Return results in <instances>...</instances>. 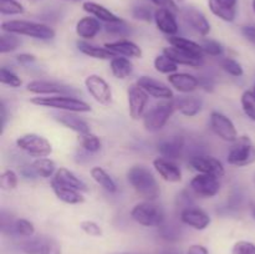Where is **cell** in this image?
I'll return each mask as SVG.
<instances>
[{"label": "cell", "mask_w": 255, "mask_h": 254, "mask_svg": "<svg viewBox=\"0 0 255 254\" xmlns=\"http://www.w3.org/2000/svg\"><path fill=\"white\" fill-rule=\"evenodd\" d=\"M31 104L37 106L47 107V109L60 110L65 112H75V114H82V112L91 111V106L82 100L76 99L70 95H55V96H39L31 99Z\"/></svg>", "instance_id": "3"}, {"label": "cell", "mask_w": 255, "mask_h": 254, "mask_svg": "<svg viewBox=\"0 0 255 254\" xmlns=\"http://www.w3.org/2000/svg\"><path fill=\"white\" fill-rule=\"evenodd\" d=\"M221 67L227 72V74H229L231 76L234 77H241L243 76L244 74L242 65L239 64L238 61H236L234 59H231V57H226V59L222 60Z\"/></svg>", "instance_id": "43"}, {"label": "cell", "mask_w": 255, "mask_h": 254, "mask_svg": "<svg viewBox=\"0 0 255 254\" xmlns=\"http://www.w3.org/2000/svg\"><path fill=\"white\" fill-rule=\"evenodd\" d=\"M20 40L16 37L15 34H10V32L2 31L0 35V52L1 54H6V52L14 51L19 47Z\"/></svg>", "instance_id": "38"}, {"label": "cell", "mask_w": 255, "mask_h": 254, "mask_svg": "<svg viewBox=\"0 0 255 254\" xmlns=\"http://www.w3.org/2000/svg\"><path fill=\"white\" fill-rule=\"evenodd\" d=\"M84 10L86 12H89L90 15L95 16L96 19H99L100 21L105 22H116L121 20V17H119L117 15H115L114 12L110 11L107 7L102 6V5L97 4V2L94 1H86L82 5Z\"/></svg>", "instance_id": "31"}, {"label": "cell", "mask_w": 255, "mask_h": 254, "mask_svg": "<svg viewBox=\"0 0 255 254\" xmlns=\"http://www.w3.org/2000/svg\"><path fill=\"white\" fill-rule=\"evenodd\" d=\"M179 218H181L182 223L191 227V228L197 229V231H203L211 224V217L204 211L194 208V207L181 211Z\"/></svg>", "instance_id": "18"}, {"label": "cell", "mask_w": 255, "mask_h": 254, "mask_svg": "<svg viewBox=\"0 0 255 254\" xmlns=\"http://www.w3.org/2000/svg\"><path fill=\"white\" fill-rule=\"evenodd\" d=\"M89 94L101 105H109L112 101V90L111 86L107 84L106 80L100 75H89L85 80Z\"/></svg>", "instance_id": "11"}, {"label": "cell", "mask_w": 255, "mask_h": 254, "mask_svg": "<svg viewBox=\"0 0 255 254\" xmlns=\"http://www.w3.org/2000/svg\"><path fill=\"white\" fill-rule=\"evenodd\" d=\"M77 49H79L84 55H86V56H90V57H94V59L112 60L114 57L117 56L114 51L109 50L107 47L91 45L87 41H85V40H80V41H77Z\"/></svg>", "instance_id": "29"}, {"label": "cell", "mask_w": 255, "mask_h": 254, "mask_svg": "<svg viewBox=\"0 0 255 254\" xmlns=\"http://www.w3.org/2000/svg\"><path fill=\"white\" fill-rule=\"evenodd\" d=\"M110 69L116 79L125 80L131 76L132 71H133V64L127 57L116 56L110 62Z\"/></svg>", "instance_id": "32"}, {"label": "cell", "mask_w": 255, "mask_h": 254, "mask_svg": "<svg viewBox=\"0 0 255 254\" xmlns=\"http://www.w3.org/2000/svg\"><path fill=\"white\" fill-rule=\"evenodd\" d=\"M253 91H254V94H255V85H254V90H253Z\"/></svg>", "instance_id": "63"}, {"label": "cell", "mask_w": 255, "mask_h": 254, "mask_svg": "<svg viewBox=\"0 0 255 254\" xmlns=\"http://www.w3.org/2000/svg\"><path fill=\"white\" fill-rule=\"evenodd\" d=\"M189 187L199 198H213L221 191V182L218 177L199 173L192 178Z\"/></svg>", "instance_id": "9"}, {"label": "cell", "mask_w": 255, "mask_h": 254, "mask_svg": "<svg viewBox=\"0 0 255 254\" xmlns=\"http://www.w3.org/2000/svg\"><path fill=\"white\" fill-rule=\"evenodd\" d=\"M232 254H255V244L248 241H239L232 248Z\"/></svg>", "instance_id": "48"}, {"label": "cell", "mask_w": 255, "mask_h": 254, "mask_svg": "<svg viewBox=\"0 0 255 254\" xmlns=\"http://www.w3.org/2000/svg\"><path fill=\"white\" fill-rule=\"evenodd\" d=\"M91 177L97 184H100V186L105 189V191L110 192V193H115V192L117 191V186L116 183H115V181L104 168H101V167H92Z\"/></svg>", "instance_id": "33"}, {"label": "cell", "mask_w": 255, "mask_h": 254, "mask_svg": "<svg viewBox=\"0 0 255 254\" xmlns=\"http://www.w3.org/2000/svg\"><path fill=\"white\" fill-rule=\"evenodd\" d=\"M253 9H254V11H255V0H253Z\"/></svg>", "instance_id": "61"}, {"label": "cell", "mask_w": 255, "mask_h": 254, "mask_svg": "<svg viewBox=\"0 0 255 254\" xmlns=\"http://www.w3.org/2000/svg\"><path fill=\"white\" fill-rule=\"evenodd\" d=\"M26 90L31 94L39 95V96H55V95H70L76 94V90L66 86V85L59 84L55 81H46V80H34L29 82Z\"/></svg>", "instance_id": "13"}, {"label": "cell", "mask_w": 255, "mask_h": 254, "mask_svg": "<svg viewBox=\"0 0 255 254\" xmlns=\"http://www.w3.org/2000/svg\"><path fill=\"white\" fill-rule=\"evenodd\" d=\"M153 19L156 21L157 27L161 30L163 34L168 36H173L178 32V22H177L174 12L167 9H157L153 14Z\"/></svg>", "instance_id": "20"}, {"label": "cell", "mask_w": 255, "mask_h": 254, "mask_svg": "<svg viewBox=\"0 0 255 254\" xmlns=\"http://www.w3.org/2000/svg\"><path fill=\"white\" fill-rule=\"evenodd\" d=\"M177 203H178V206L181 207V211H183V209H187V208H191L192 207V199H191V194H187L186 192H182L181 194L178 196V201H177Z\"/></svg>", "instance_id": "53"}, {"label": "cell", "mask_w": 255, "mask_h": 254, "mask_svg": "<svg viewBox=\"0 0 255 254\" xmlns=\"http://www.w3.org/2000/svg\"><path fill=\"white\" fill-rule=\"evenodd\" d=\"M217 1L221 5H223V6L229 7V9H236L238 0H217Z\"/></svg>", "instance_id": "58"}, {"label": "cell", "mask_w": 255, "mask_h": 254, "mask_svg": "<svg viewBox=\"0 0 255 254\" xmlns=\"http://www.w3.org/2000/svg\"><path fill=\"white\" fill-rule=\"evenodd\" d=\"M253 216H254V218H255V208H254V211H253Z\"/></svg>", "instance_id": "62"}, {"label": "cell", "mask_w": 255, "mask_h": 254, "mask_svg": "<svg viewBox=\"0 0 255 254\" xmlns=\"http://www.w3.org/2000/svg\"><path fill=\"white\" fill-rule=\"evenodd\" d=\"M187 254H209V252L206 247L201 246V244H193L188 248Z\"/></svg>", "instance_id": "57"}, {"label": "cell", "mask_w": 255, "mask_h": 254, "mask_svg": "<svg viewBox=\"0 0 255 254\" xmlns=\"http://www.w3.org/2000/svg\"><path fill=\"white\" fill-rule=\"evenodd\" d=\"M105 47L114 51L116 55L134 57V59L142 57L141 47L134 44V42L129 41V40H117V41L114 42H107V44H105Z\"/></svg>", "instance_id": "26"}, {"label": "cell", "mask_w": 255, "mask_h": 254, "mask_svg": "<svg viewBox=\"0 0 255 254\" xmlns=\"http://www.w3.org/2000/svg\"><path fill=\"white\" fill-rule=\"evenodd\" d=\"M127 181L134 191L147 201H154L159 196V187L153 173L146 166H133L127 171Z\"/></svg>", "instance_id": "1"}, {"label": "cell", "mask_w": 255, "mask_h": 254, "mask_svg": "<svg viewBox=\"0 0 255 254\" xmlns=\"http://www.w3.org/2000/svg\"><path fill=\"white\" fill-rule=\"evenodd\" d=\"M198 81H199V86H201L202 89L206 90V91L208 92L213 91L214 82L211 76H208V75H202V76L198 77Z\"/></svg>", "instance_id": "52"}, {"label": "cell", "mask_w": 255, "mask_h": 254, "mask_svg": "<svg viewBox=\"0 0 255 254\" xmlns=\"http://www.w3.org/2000/svg\"><path fill=\"white\" fill-rule=\"evenodd\" d=\"M139 87L144 90L149 96L154 97V99H161V100H173L174 95L173 91L169 89L168 86H166L164 84H162L161 81H157V80L152 79L148 76H141L136 82Z\"/></svg>", "instance_id": "16"}, {"label": "cell", "mask_w": 255, "mask_h": 254, "mask_svg": "<svg viewBox=\"0 0 255 254\" xmlns=\"http://www.w3.org/2000/svg\"><path fill=\"white\" fill-rule=\"evenodd\" d=\"M55 119H56V121L60 122L62 126L72 129V131H75L79 134H85L90 132V126L87 125V122L84 121L82 119H80L79 116H76L75 112H60L59 115H56Z\"/></svg>", "instance_id": "24"}, {"label": "cell", "mask_w": 255, "mask_h": 254, "mask_svg": "<svg viewBox=\"0 0 255 254\" xmlns=\"http://www.w3.org/2000/svg\"><path fill=\"white\" fill-rule=\"evenodd\" d=\"M20 173L25 177V178H35L37 177L36 172H35L32 164H27V166H21V169H20Z\"/></svg>", "instance_id": "56"}, {"label": "cell", "mask_w": 255, "mask_h": 254, "mask_svg": "<svg viewBox=\"0 0 255 254\" xmlns=\"http://www.w3.org/2000/svg\"><path fill=\"white\" fill-rule=\"evenodd\" d=\"M24 10V6L16 0H0V12L2 15H19Z\"/></svg>", "instance_id": "44"}, {"label": "cell", "mask_w": 255, "mask_h": 254, "mask_svg": "<svg viewBox=\"0 0 255 254\" xmlns=\"http://www.w3.org/2000/svg\"><path fill=\"white\" fill-rule=\"evenodd\" d=\"M174 107L178 110L183 116L194 117L201 112L203 101L196 96H184L179 99H173Z\"/></svg>", "instance_id": "25"}, {"label": "cell", "mask_w": 255, "mask_h": 254, "mask_svg": "<svg viewBox=\"0 0 255 254\" xmlns=\"http://www.w3.org/2000/svg\"><path fill=\"white\" fill-rule=\"evenodd\" d=\"M1 30L15 35H24L37 40H51L55 37V30L49 25L27 20H9L1 24Z\"/></svg>", "instance_id": "2"}, {"label": "cell", "mask_w": 255, "mask_h": 254, "mask_svg": "<svg viewBox=\"0 0 255 254\" xmlns=\"http://www.w3.org/2000/svg\"><path fill=\"white\" fill-rule=\"evenodd\" d=\"M25 254H61V247L51 237H34L20 244Z\"/></svg>", "instance_id": "10"}, {"label": "cell", "mask_w": 255, "mask_h": 254, "mask_svg": "<svg viewBox=\"0 0 255 254\" xmlns=\"http://www.w3.org/2000/svg\"><path fill=\"white\" fill-rule=\"evenodd\" d=\"M208 6H209V10H211L217 17L224 20V21L232 22L234 21V19H236L237 10L223 6V5L219 4L217 0H208Z\"/></svg>", "instance_id": "35"}, {"label": "cell", "mask_w": 255, "mask_h": 254, "mask_svg": "<svg viewBox=\"0 0 255 254\" xmlns=\"http://www.w3.org/2000/svg\"><path fill=\"white\" fill-rule=\"evenodd\" d=\"M174 102L173 100H168L166 102L156 105L148 112L143 115V126L147 131L157 132L163 128L171 116L173 115Z\"/></svg>", "instance_id": "5"}, {"label": "cell", "mask_w": 255, "mask_h": 254, "mask_svg": "<svg viewBox=\"0 0 255 254\" xmlns=\"http://www.w3.org/2000/svg\"><path fill=\"white\" fill-rule=\"evenodd\" d=\"M149 95L137 84L131 85L127 90L128 97V112L133 120H139L143 117L144 110L148 104Z\"/></svg>", "instance_id": "14"}, {"label": "cell", "mask_w": 255, "mask_h": 254, "mask_svg": "<svg viewBox=\"0 0 255 254\" xmlns=\"http://www.w3.org/2000/svg\"><path fill=\"white\" fill-rule=\"evenodd\" d=\"M242 109H243L244 114L249 117L251 120L255 121V94L254 91L247 90L243 92L241 97Z\"/></svg>", "instance_id": "40"}, {"label": "cell", "mask_w": 255, "mask_h": 254, "mask_svg": "<svg viewBox=\"0 0 255 254\" xmlns=\"http://www.w3.org/2000/svg\"><path fill=\"white\" fill-rule=\"evenodd\" d=\"M159 237L167 242H177L182 238V232L176 224H162L158 231Z\"/></svg>", "instance_id": "39"}, {"label": "cell", "mask_w": 255, "mask_h": 254, "mask_svg": "<svg viewBox=\"0 0 255 254\" xmlns=\"http://www.w3.org/2000/svg\"><path fill=\"white\" fill-rule=\"evenodd\" d=\"M35 60H36V57L32 54H19L16 56V61L19 62L20 65H22V66L32 64V62H35Z\"/></svg>", "instance_id": "55"}, {"label": "cell", "mask_w": 255, "mask_h": 254, "mask_svg": "<svg viewBox=\"0 0 255 254\" xmlns=\"http://www.w3.org/2000/svg\"><path fill=\"white\" fill-rule=\"evenodd\" d=\"M31 164L36 172L37 177H41V178H50V177L54 176V173H56V164L52 159L47 158V157L35 159Z\"/></svg>", "instance_id": "34"}, {"label": "cell", "mask_w": 255, "mask_h": 254, "mask_svg": "<svg viewBox=\"0 0 255 254\" xmlns=\"http://www.w3.org/2000/svg\"><path fill=\"white\" fill-rule=\"evenodd\" d=\"M80 146L87 153H96L101 149V141L96 134L89 132V133L80 134Z\"/></svg>", "instance_id": "36"}, {"label": "cell", "mask_w": 255, "mask_h": 254, "mask_svg": "<svg viewBox=\"0 0 255 254\" xmlns=\"http://www.w3.org/2000/svg\"><path fill=\"white\" fill-rule=\"evenodd\" d=\"M163 54L168 56L169 59L173 60L177 65H184V66L189 67H201L203 65V59L201 57H196L193 55L188 54V52L179 50L177 47H164Z\"/></svg>", "instance_id": "23"}, {"label": "cell", "mask_w": 255, "mask_h": 254, "mask_svg": "<svg viewBox=\"0 0 255 254\" xmlns=\"http://www.w3.org/2000/svg\"><path fill=\"white\" fill-rule=\"evenodd\" d=\"M16 146L32 157H47L52 153V146L45 137L36 133H26L16 139Z\"/></svg>", "instance_id": "7"}, {"label": "cell", "mask_w": 255, "mask_h": 254, "mask_svg": "<svg viewBox=\"0 0 255 254\" xmlns=\"http://www.w3.org/2000/svg\"><path fill=\"white\" fill-rule=\"evenodd\" d=\"M242 34L244 35L248 41H251L252 44L255 45V26L252 25H247V26L242 27Z\"/></svg>", "instance_id": "54"}, {"label": "cell", "mask_w": 255, "mask_h": 254, "mask_svg": "<svg viewBox=\"0 0 255 254\" xmlns=\"http://www.w3.org/2000/svg\"><path fill=\"white\" fill-rule=\"evenodd\" d=\"M209 125L216 136L227 142H236L238 139V131L233 121L222 112L213 111L209 116Z\"/></svg>", "instance_id": "8"}, {"label": "cell", "mask_w": 255, "mask_h": 254, "mask_svg": "<svg viewBox=\"0 0 255 254\" xmlns=\"http://www.w3.org/2000/svg\"><path fill=\"white\" fill-rule=\"evenodd\" d=\"M80 228L85 232L86 234L91 237H101L102 236V229L96 222L92 221H84L80 224Z\"/></svg>", "instance_id": "49"}, {"label": "cell", "mask_w": 255, "mask_h": 254, "mask_svg": "<svg viewBox=\"0 0 255 254\" xmlns=\"http://www.w3.org/2000/svg\"><path fill=\"white\" fill-rule=\"evenodd\" d=\"M254 182H255V177H254Z\"/></svg>", "instance_id": "64"}, {"label": "cell", "mask_w": 255, "mask_h": 254, "mask_svg": "<svg viewBox=\"0 0 255 254\" xmlns=\"http://www.w3.org/2000/svg\"><path fill=\"white\" fill-rule=\"evenodd\" d=\"M192 168L194 171L203 174H211V176L222 178L226 174L223 163L218 158L213 156H206V154H196L189 161Z\"/></svg>", "instance_id": "12"}, {"label": "cell", "mask_w": 255, "mask_h": 254, "mask_svg": "<svg viewBox=\"0 0 255 254\" xmlns=\"http://www.w3.org/2000/svg\"><path fill=\"white\" fill-rule=\"evenodd\" d=\"M159 154L167 159H179L183 156L184 151V137L183 136H171L166 139H162L157 144Z\"/></svg>", "instance_id": "17"}, {"label": "cell", "mask_w": 255, "mask_h": 254, "mask_svg": "<svg viewBox=\"0 0 255 254\" xmlns=\"http://www.w3.org/2000/svg\"><path fill=\"white\" fill-rule=\"evenodd\" d=\"M105 30L111 35H120V36H127L132 32L131 26L125 20H120L116 22H106Z\"/></svg>", "instance_id": "41"}, {"label": "cell", "mask_w": 255, "mask_h": 254, "mask_svg": "<svg viewBox=\"0 0 255 254\" xmlns=\"http://www.w3.org/2000/svg\"><path fill=\"white\" fill-rule=\"evenodd\" d=\"M168 82L172 87L182 94L193 92L199 86L198 77L186 74V72H174V74L168 75Z\"/></svg>", "instance_id": "21"}, {"label": "cell", "mask_w": 255, "mask_h": 254, "mask_svg": "<svg viewBox=\"0 0 255 254\" xmlns=\"http://www.w3.org/2000/svg\"><path fill=\"white\" fill-rule=\"evenodd\" d=\"M55 181H57L59 183L65 184V186H69L71 188L77 189L80 192H87L89 188H87L86 183H85L82 179H80L74 172H71L70 169L65 168V167H61L56 171L54 176Z\"/></svg>", "instance_id": "28"}, {"label": "cell", "mask_w": 255, "mask_h": 254, "mask_svg": "<svg viewBox=\"0 0 255 254\" xmlns=\"http://www.w3.org/2000/svg\"><path fill=\"white\" fill-rule=\"evenodd\" d=\"M0 186L5 191L15 189L17 186V174L11 169H6L0 176Z\"/></svg>", "instance_id": "46"}, {"label": "cell", "mask_w": 255, "mask_h": 254, "mask_svg": "<svg viewBox=\"0 0 255 254\" xmlns=\"http://www.w3.org/2000/svg\"><path fill=\"white\" fill-rule=\"evenodd\" d=\"M201 45L202 47H203L204 54L211 55V56H221V55L223 54V46H222L221 42H218L217 40L204 39Z\"/></svg>", "instance_id": "47"}, {"label": "cell", "mask_w": 255, "mask_h": 254, "mask_svg": "<svg viewBox=\"0 0 255 254\" xmlns=\"http://www.w3.org/2000/svg\"><path fill=\"white\" fill-rule=\"evenodd\" d=\"M0 111H1V133H4L5 122H6V109H5L4 102H1L0 105Z\"/></svg>", "instance_id": "59"}, {"label": "cell", "mask_w": 255, "mask_h": 254, "mask_svg": "<svg viewBox=\"0 0 255 254\" xmlns=\"http://www.w3.org/2000/svg\"><path fill=\"white\" fill-rule=\"evenodd\" d=\"M182 16L184 21L202 36H207L211 31V24L204 16L203 12L193 6H186L182 10Z\"/></svg>", "instance_id": "15"}, {"label": "cell", "mask_w": 255, "mask_h": 254, "mask_svg": "<svg viewBox=\"0 0 255 254\" xmlns=\"http://www.w3.org/2000/svg\"><path fill=\"white\" fill-rule=\"evenodd\" d=\"M227 161L236 167H246L255 162V147L249 137H238L234 146L229 151Z\"/></svg>", "instance_id": "6"}, {"label": "cell", "mask_w": 255, "mask_h": 254, "mask_svg": "<svg viewBox=\"0 0 255 254\" xmlns=\"http://www.w3.org/2000/svg\"><path fill=\"white\" fill-rule=\"evenodd\" d=\"M0 81H1V84L7 85L10 87H20L22 84L21 79L6 67L0 69Z\"/></svg>", "instance_id": "45"}, {"label": "cell", "mask_w": 255, "mask_h": 254, "mask_svg": "<svg viewBox=\"0 0 255 254\" xmlns=\"http://www.w3.org/2000/svg\"><path fill=\"white\" fill-rule=\"evenodd\" d=\"M156 6H158L159 9H167L171 10L172 12L178 11V6L174 2V0H151Z\"/></svg>", "instance_id": "51"}, {"label": "cell", "mask_w": 255, "mask_h": 254, "mask_svg": "<svg viewBox=\"0 0 255 254\" xmlns=\"http://www.w3.org/2000/svg\"><path fill=\"white\" fill-rule=\"evenodd\" d=\"M168 42L171 44V46L177 47L179 50H183V51L188 52V54L193 55L196 57H201L203 59L204 56V51L203 47H202L201 44H197L196 41H192V40L186 39V37L182 36H169L168 37Z\"/></svg>", "instance_id": "30"}, {"label": "cell", "mask_w": 255, "mask_h": 254, "mask_svg": "<svg viewBox=\"0 0 255 254\" xmlns=\"http://www.w3.org/2000/svg\"><path fill=\"white\" fill-rule=\"evenodd\" d=\"M50 184H51V189L55 193V196H56L60 201L64 202V203L80 204L85 202V197L82 196L81 192L77 191V189L59 183V182L55 181L54 178L51 179V183Z\"/></svg>", "instance_id": "22"}, {"label": "cell", "mask_w": 255, "mask_h": 254, "mask_svg": "<svg viewBox=\"0 0 255 254\" xmlns=\"http://www.w3.org/2000/svg\"><path fill=\"white\" fill-rule=\"evenodd\" d=\"M132 15H133L134 19L142 20V21H151L152 17V11L148 6H144V5H138V6H134L132 10Z\"/></svg>", "instance_id": "50"}, {"label": "cell", "mask_w": 255, "mask_h": 254, "mask_svg": "<svg viewBox=\"0 0 255 254\" xmlns=\"http://www.w3.org/2000/svg\"><path fill=\"white\" fill-rule=\"evenodd\" d=\"M161 254H182L181 252L177 251V249H164L161 252Z\"/></svg>", "instance_id": "60"}, {"label": "cell", "mask_w": 255, "mask_h": 254, "mask_svg": "<svg viewBox=\"0 0 255 254\" xmlns=\"http://www.w3.org/2000/svg\"><path fill=\"white\" fill-rule=\"evenodd\" d=\"M153 65L156 71L161 72V74L171 75L177 72V70H178V65H177L173 60L169 59L168 56H166L164 54L158 55V56L154 59Z\"/></svg>", "instance_id": "37"}, {"label": "cell", "mask_w": 255, "mask_h": 254, "mask_svg": "<svg viewBox=\"0 0 255 254\" xmlns=\"http://www.w3.org/2000/svg\"><path fill=\"white\" fill-rule=\"evenodd\" d=\"M35 233V226L32 222L27 219L19 218L15 221L14 224V234L20 237H32Z\"/></svg>", "instance_id": "42"}, {"label": "cell", "mask_w": 255, "mask_h": 254, "mask_svg": "<svg viewBox=\"0 0 255 254\" xmlns=\"http://www.w3.org/2000/svg\"><path fill=\"white\" fill-rule=\"evenodd\" d=\"M131 217L134 222L143 227H159L164 223V211L159 204L153 201L141 202L131 211Z\"/></svg>", "instance_id": "4"}, {"label": "cell", "mask_w": 255, "mask_h": 254, "mask_svg": "<svg viewBox=\"0 0 255 254\" xmlns=\"http://www.w3.org/2000/svg\"><path fill=\"white\" fill-rule=\"evenodd\" d=\"M153 167L157 173L166 182L178 183V182L182 181L181 169L171 159H167L164 157H157L156 159H153Z\"/></svg>", "instance_id": "19"}, {"label": "cell", "mask_w": 255, "mask_h": 254, "mask_svg": "<svg viewBox=\"0 0 255 254\" xmlns=\"http://www.w3.org/2000/svg\"><path fill=\"white\" fill-rule=\"evenodd\" d=\"M101 30L100 20L95 16H85L80 19L76 24V34L82 40H91L96 36Z\"/></svg>", "instance_id": "27"}]
</instances>
